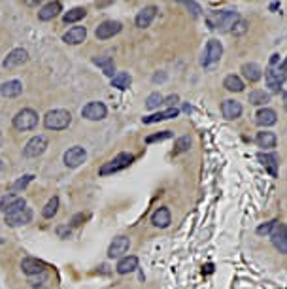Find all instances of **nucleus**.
I'll return each mask as SVG.
<instances>
[{
    "label": "nucleus",
    "instance_id": "nucleus-1",
    "mask_svg": "<svg viewBox=\"0 0 287 289\" xmlns=\"http://www.w3.org/2000/svg\"><path fill=\"white\" fill-rule=\"evenodd\" d=\"M72 123V116L68 110H51L44 117V127L48 131H64Z\"/></svg>",
    "mask_w": 287,
    "mask_h": 289
},
{
    "label": "nucleus",
    "instance_id": "nucleus-2",
    "mask_svg": "<svg viewBox=\"0 0 287 289\" xmlns=\"http://www.w3.org/2000/svg\"><path fill=\"white\" fill-rule=\"evenodd\" d=\"M240 21L238 12L234 10H223V12L215 13L214 17L208 19V23L212 29H219V30H232V27Z\"/></svg>",
    "mask_w": 287,
    "mask_h": 289
},
{
    "label": "nucleus",
    "instance_id": "nucleus-3",
    "mask_svg": "<svg viewBox=\"0 0 287 289\" xmlns=\"http://www.w3.org/2000/svg\"><path fill=\"white\" fill-rule=\"evenodd\" d=\"M221 55H223V46H221V42L212 38V40L206 44V49H204V53H202L201 64H202L204 68H214L215 64L219 62V59H221Z\"/></svg>",
    "mask_w": 287,
    "mask_h": 289
},
{
    "label": "nucleus",
    "instance_id": "nucleus-4",
    "mask_svg": "<svg viewBox=\"0 0 287 289\" xmlns=\"http://www.w3.org/2000/svg\"><path fill=\"white\" fill-rule=\"evenodd\" d=\"M132 161H134V155H132V153H125V151H123V153H119L117 157H114L112 161L104 163V165L100 167V170H98V174H100V176H108V174L119 172V170L127 169Z\"/></svg>",
    "mask_w": 287,
    "mask_h": 289
},
{
    "label": "nucleus",
    "instance_id": "nucleus-5",
    "mask_svg": "<svg viewBox=\"0 0 287 289\" xmlns=\"http://www.w3.org/2000/svg\"><path fill=\"white\" fill-rule=\"evenodd\" d=\"M36 125H38V114L30 108L19 110L13 117V127L17 131H32Z\"/></svg>",
    "mask_w": 287,
    "mask_h": 289
},
{
    "label": "nucleus",
    "instance_id": "nucleus-6",
    "mask_svg": "<svg viewBox=\"0 0 287 289\" xmlns=\"http://www.w3.org/2000/svg\"><path fill=\"white\" fill-rule=\"evenodd\" d=\"M27 208L25 204V199L23 197H19V195H13V193H8V195H4L2 199H0V210L8 216V214H13V212H19V210H23Z\"/></svg>",
    "mask_w": 287,
    "mask_h": 289
},
{
    "label": "nucleus",
    "instance_id": "nucleus-7",
    "mask_svg": "<svg viewBox=\"0 0 287 289\" xmlns=\"http://www.w3.org/2000/svg\"><path fill=\"white\" fill-rule=\"evenodd\" d=\"M286 78H287V74L282 72L280 66H268V70L264 74L266 84L270 87V91H274V93H278V91L282 89V85L286 84Z\"/></svg>",
    "mask_w": 287,
    "mask_h": 289
},
{
    "label": "nucleus",
    "instance_id": "nucleus-8",
    "mask_svg": "<svg viewBox=\"0 0 287 289\" xmlns=\"http://www.w3.org/2000/svg\"><path fill=\"white\" fill-rule=\"evenodd\" d=\"M48 138L44 136V134H40V136H34V138H30L27 145H25L23 153L25 157H38L42 155L46 149H48Z\"/></svg>",
    "mask_w": 287,
    "mask_h": 289
},
{
    "label": "nucleus",
    "instance_id": "nucleus-9",
    "mask_svg": "<svg viewBox=\"0 0 287 289\" xmlns=\"http://www.w3.org/2000/svg\"><path fill=\"white\" fill-rule=\"evenodd\" d=\"M64 165L68 167V169H76V167H80L82 163H85V159H87V151H85L84 147H80V145H74L70 149H66L64 151Z\"/></svg>",
    "mask_w": 287,
    "mask_h": 289
},
{
    "label": "nucleus",
    "instance_id": "nucleus-10",
    "mask_svg": "<svg viewBox=\"0 0 287 289\" xmlns=\"http://www.w3.org/2000/svg\"><path fill=\"white\" fill-rule=\"evenodd\" d=\"M106 114H108V110L102 102H89V104H85L84 110H82V116L89 121L104 119V117H106Z\"/></svg>",
    "mask_w": 287,
    "mask_h": 289
},
{
    "label": "nucleus",
    "instance_id": "nucleus-11",
    "mask_svg": "<svg viewBox=\"0 0 287 289\" xmlns=\"http://www.w3.org/2000/svg\"><path fill=\"white\" fill-rule=\"evenodd\" d=\"M123 25L119 21H104L96 27L95 34L98 40H108V38H114L115 34H119Z\"/></svg>",
    "mask_w": 287,
    "mask_h": 289
},
{
    "label": "nucleus",
    "instance_id": "nucleus-12",
    "mask_svg": "<svg viewBox=\"0 0 287 289\" xmlns=\"http://www.w3.org/2000/svg\"><path fill=\"white\" fill-rule=\"evenodd\" d=\"M129 246H131V240L127 236H117L114 238V242L110 244L108 248V257L110 259H123V255L129 252Z\"/></svg>",
    "mask_w": 287,
    "mask_h": 289
},
{
    "label": "nucleus",
    "instance_id": "nucleus-13",
    "mask_svg": "<svg viewBox=\"0 0 287 289\" xmlns=\"http://www.w3.org/2000/svg\"><path fill=\"white\" fill-rule=\"evenodd\" d=\"M27 60H29V53H27V49L17 48V49H13V51L8 53V57L2 60V66L10 70V68H15V66H21V64H25Z\"/></svg>",
    "mask_w": 287,
    "mask_h": 289
},
{
    "label": "nucleus",
    "instance_id": "nucleus-14",
    "mask_svg": "<svg viewBox=\"0 0 287 289\" xmlns=\"http://www.w3.org/2000/svg\"><path fill=\"white\" fill-rule=\"evenodd\" d=\"M21 268L27 276H34V274H46V268L48 265L36 257H25L21 261Z\"/></svg>",
    "mask_w": 287,
    "mask_h": 289
},
{
    "label": "nucleus",
    "instance_id": "nucleus-15",
    "mask_svg": "<svg viewBox=\"0 0 287 289\" xmlns=\"http://www.w3.org/2000/svg\"><path fill=\"white\" fill-rule=\"evenodd\" d=\"M30 219H32V210H30V208H23V210H19V212L8 214L4 221H6V225H10V227H21V225L30 223Z\"/></svg>",
    "mask_w": 287,
    "mask_h": 289
},
{
    "label": "nucleus",
    "instance_id": "nucleus-16",
    "mask_svg": "<svg viewBox=\"0 0 287 289\" xmlns=\"http://www.w3.org/2000/svg\"><path fill=\"white\" fill-rule=\"evenodd\" d=\"M62 12V4L60 2H48V4H44L42 8H40V12H38V19L40 21H51V19H55L59 13Z\"/></svg>",
    "mask_w": 287,
    "mask_h": 289
},
{
    "label": "nucleus",
    "instance_id": "nucleus-17",
    "mask_svg": "<svg viewBox=\"0 0 287 289\" xmlns=\"http://www.w3.org/2000/svg\"><path fill=\"white\" fill-rule=\"evenodd\" d=\"M85 38H87V29L85 27H72L68 32L62 34V42L70 44V46H78V44L85 42Z\"/></svg>",
    "mask_w": 287,
    "mask_h": 289
},
{
    "label": "nucleus",
    "instance_id": "nucleus-18",
    "mask_svg": "<svg viewBox=\"0 0 287 289\" xmlns=\"http://www.w3.org/2000/svg\"><path fill=\"white\" fill-rule=\"evenodd\" d=\"M155 15H157L155 6H145V8L140 10L138 15H136V27H138V29H147V27L151 25V21L155 19Z\"/></svg>",
    "mask_w": 287,
    "mask_h": 289
},
{
    "label": "nucleus",
    "instance_id": "nucleus-19",
    "mask_svg": "<svg viewBox=\"0 0 287 289\" xmlns=\"http://www.w3.org/2000/svg\"><path fill=\"white\" fill-rule=\"evenodd\" d=\"M221 114L225 119H238L242 116V104L238 100H225L221 104Z\"/></svg>",
    "mask_w": 287,
    "mask_h": 289
},
{
    "label": "nucleus",
    "instance_id": "nucleus-20",
    "mask_svg": "<svg viewBox=\"0 0 287 289\" xmlns=\"http://www.w3.org/2000/svg\"><path fill=\"white\" fill-rule=\"evenodd\" d=\"M21 93H23V84L17 82V80H10V82L0 85V95L6 96V98H15Z\"/></svg>",
    "mask_w": 287,
    "mask_h": 289
},
{
    "label": "nucleus",
    "instance_id": "nucleus-21",
    "mask_svg": "<svg viewBox=\"0 0 287 289\" xmlns=\"http://www.w3.org/2000/svg\"><path fill=\"white\" fill-rule=\"evenodd\" d=\"M276 121H278V116H276V112L272 108L259 110L257 116H255V123L259 127H272Z\"/></svg>",
    "mask_w": 287,
    "mask_h": 289
},
{
    "label": "nucleus",
    "instance_id": "nucleus-22",
    "mask_svg": "<svg viewBox=\"0 0 287 289\" xmlns=\"http://www.w3.org/2000/svg\"><path fill=\"white\" fill-rule=\"evenodd\" d=\"M242 76H244L250 84H255V82H259V80L263 78V70H261V66L255 64V62H246V64L242 66Z\"/></svg>",
    "mask_w": 287,
    "mask_h": 289
},
{
    "label": "nucleus",
    "instance_id": "nucleus-23",
    "mask_svg": "<svg viewBox=\"0 0 287 289\" xmlns=\"http://www.w3.org/2000/svg\"><path fill=\"white\" fill-rule=\"evenodd\" d=\"M272 244L280 253H287V229L286 225H278L276 231L272 232Z\"/></svg>",
    "mask_w": 287,
    "mask_h": 289
},
{
    "label": "nucleus",
    "instance_id": "nucleus-24",
    "mask_svg": "<svg viewBox=\"0 0 287 289\" xmlns=\"http://www.w3.org/2000/svg\"><path fill=\"white\" fill-rule=\"evenodd\" d=\"M179 114L178 108H167L165 112H157L153 116H147V117H144V123L145 125H151V123H159V121H165V119H172V117H176Z\"/></svg>",
    "mask_w": 287,
    "mask_h": 289
},
{
    "label": "nucleus",
    "instance_id": "nucleus-25",
    "mask_svg": "<svg viewBox=\"0 0 287 289\" xmlns=\"http://www.w3.org/2000/svg\"><path fill=\"white\" fill-rule=\"evenodd\" d=\"M151 223H153L155 227L167 229L168 225H170V210H168L167 206H163V208L155 210V214L151 216Z\"/></svg>",
    "mask_w": 287,
    "mask_h": 289
},
{
    "label": "nucleus",
    "instance_id": "nucleus-26",
    "mask_svg": "<svg viewBox=\"0 0 287 289\" xmlns=\"http://www.w3.org/2000/svg\"><path fill=\"white\" fill-rule=\"evenodd\" d=\"M136 268H138V257L136 255H127L117 263V272L119 274H129V272H134Z\"/></svg>",
    "mask_w": 287,
    "mask_h": 289
},
{
    "label": "nucleus",
    "instance_id": "nucleus-27",
    "mask_svg": "<svg viewBox=\"0 0 287 289\" xmlns=\"http://www.w3.org/2000/svg\"><path fill=\"white\" fill-rule=\"evenodd\" d=\"M257 159L264 165V169L268 170L272 176L278 174V155L276 153H259Z\"/></svg>",
    "mask_w": 287,
    "mask_h": 289
},
{
    "label": "nucleus",
    "instance_id": "nucleus-28",
    "mask_svg": "<svg viewBox=\"0 0 287 289\" xmlns=\"http://www.w3.org/2000/svg\"><path fill=\"white\" fill-rule=\"evenodd\" d=\"M276 142H278V138H276V134L270 133V131H263V133L257 134V144H259V147L272 149V147H276Z\"/></svg>",
    "mask_w": 287,
    "mask_h": 289
},
{
    "label": "nucleus",
    "instance_id": "nucleus-29",
    "mask_svg": "<svg viewBox=\"0 0 287 289\" xmlns=\"http://www.w3.org/2000/svg\"><path fill=\"white\" fill-rule=\"evenodd\" d=\"M93 62H95L96 66H100L102 72L106 74V76H110V78L115 76V74H114L115 72V64H114V59H112V57H95Z\"/></svg>",
    "mask_w": 287,
    "mask_h": 289
},
{
    "label": "nucleus",
    "instance_id": "nucleus-30",
    "mask_svg": "<svg viewBox=\"0 0 287 289\" xmlns=\"http://www.w3.org/2000/svg\"><path fill=\"white\" fill-rule=\"evenodd\" d=\"M223 87L230 91V93H240V91H244V82L240 80L238 76H234V74H230L225 78V82H223Z\"/></svg>",
    "mask_w": 287,
    "mask_h": 289
},
{
    "label": "nucleus",
    "instance_id": "nucleus-31",
    "mask_svg": "<svg viewBox=\"0 0 287 289\" xmlns=\"http://www.w3.org/2000/svg\"><path fill=\"white\" fill-rule=\"evenodd\" d=\"M132 78L131 74L127 72H117L114 78H112V87H115V89H119V91H123V89H127L129 85H131Z\"/></svg>",
    "mask_w": 287,
    "mask_h": 289
},
{
    "label": "nucleus",
    "instance_id": "nucleus-32",
    "mask_svg": "<svg viewBox=\"0 0 287 289\" xmlns=\"http://www.w3.org/2000/svg\"><path fill=\"white\" fill-rule=\"evenodd\" d=\"M87 10L85 8H72L68 12L62 15V21L68 25V23H76V21H80V19H84Z\"/></svg>",
    "mask_w": 287,
    "mask_h": 289
},
{
    "label": "nucleus",
    "instance_id": "nucleus-33",
    "mask_svg": "<svg viewBox=\"0 0 287 289\" xmlns=\"http://www.w3.org/2000/svg\"><path fill=\"white\" fill-rule=\"evenodd\" d=\"M250 102L253 106H264L266 102H270V95L261 91V89H255L250 93Z\"/></svg>",
    "mask_w": 287,
    "mask_h": 289
},
{
    "label": "nucleus",
    "instance_id": "nucleus-34",
    "mask_svg": "<svg viewBox=\"0 0 287 289\" xmlns=\"http://www.w3.org/2000/svg\"><path fill=\"white\" fill-rule=\"evenodd\" d=\"M163 102H165V96L161 95V93H151V95L145 98V108L155 110V108H159Z\"/></svg>",
    "mask_w": 287,
    "mask_h": 289
},
{
    "label": "nucleus",
    "instance_id": "nucleus-35",
    "mask_svg": "<svg viewBox=\"0 0 287 289\" xmlns=\"http://www.w3.org/2000/svg\"><path fill=\"white\" fill-rule=\"evenodd\" d=\"M57 210H59V199L57 197H53V199H49V202L46 204V208L42 210V216L44 217H53L57 214Z\"/></svg>",
    "mask_w": 287,
    "mask_h": 289
},
{
    "label": "nucleus",
    "instance_id": "nucleus-36",
    "mask_svg": "<svg viewBox=\"0 0 287 289\" xmlns=\"http://www.w3.org/2000/svg\"><path fill=\"white\" fill-rule=\"evenodd\" d=\"M191 147V138L189 136H181L178 142L174 144V153H183Z\"/></svg>",
    "mask_w": 287,
    "mask_h": 289
},
{
    "label": "nucleus",
    "instance_id": "nucleus-37",
    "mask_svg": "<svg viewBox=\"0 0 287 289\" xmlns=\"http://www.w3.org/2000/svg\"><path fill=\"white\" fill-rule=\"evenodd\" d=\"M168 138H172V133H170V131H163V133H157V134H151V136H147V138H145V144H153V142H163V140H168Z\"/></svg>",
    "mask_w": 287,
    "mask_h": 289
},
{
    "label": "nucleus",
    "instance_id": "nucleus-38",
    "mask_svg": "<svg viewBox=\"0 0 287 289\" xmlns=\"http://www.w3.org/2000/svg\"><path fill=\"white\" fill-rule=\"evenodd\" d=\"M32 178H34L32 174H27V176H23L21 180H17L15 183H13V189H25V187H27V185L32 181Z\"/></svg>",
    "mask_w": 287,
    "mask_h": 289
},
{
    "label": "nucleus",
    "instance_id": "nucleus-39",
    "mask_svg": "<svg viewBox=\"0 0 287 289\" xmlns=\"http://www.w3.org/2000/svg\"><path fill=\"white\" fill-rule=\"evenodd\" d=\"M276 227V221H268V223H264V225H259L257 227V234H270L272 232V229Z\"/></svg>",
    "mask_w": 287,
    "mask_h": 289
},
{
    "label": "nucleus",
    "instance_id": "nucleus-40",
    "mask_svg": "<svg viewBox=\"0 0 287 289\" xmlns=\"http://www.w3.org/2000/svg\"><path fill=\"white\" fill-rule=\"evenodd\" d=\"M246 30H248V23H246V21H242V19H240L238 23L232 27V32H234V34H244Z\"/></svg>",
    "mask_w": 287,
    "mask_h": 289
},
{
    "label": "nucleus",
    "instance_id": "nucleus-41",
    "mask_svg": "<svg viewBox=\"0 0 287 289\" xmlns=\"http://www.w3.org/2000/svg\"><path fill=\"white\" fill-rule=\"evenodd\" d=\"M185 6H187V10H191V13L195 15V17L201 15V6H199L197 2H185Z\"/></svg>",
    "mask_w": 287,
    "mask_h": 289
},
{
    "label": "nucleus",
    "instance_id": "nucleus-42",
    "mask_svg": "<svg viewBox=\"0 0 287 289\" xmlns=\"http://www.w3.org/2000/svg\"><path fill=\"white\" fill-rule=\"evenodd\" d=\"M85 219L84 214H76V216L72 217V227H78V225H82V221Z\"/></svg>",
    "mask_w": 287,
    "mask_h": 289
},
{
    "label": "nucleus",
    "instance_id": "nucleus-43",
    "mask_svg": "<svg viewBox=\"0 0 287 289\" xmlns=\"http://www.w3.org/2000/svg\"><path fill=\"white\" fill-rule=\"evenodd\" d=\"M57 234L62 236V238H68V236H70V229H68V227H59V229H57Z\"/></svg>",
    "mask_w": 287,
    "mask_h": 289
},
{
    "label": "nucleus",
    "instance_id": "nucleus-44",
    "mask_svg": "<svg viewBox=\"0 0 287 289\" xmlns=\"http://www.w3.org/2000/svg\"><path fill=\"white\" fill-rule=\"evenodd\" d=\"M176 102H178V95H172V96H168V98H165V104H168L170 108H174Z\"/></svg>",
    "mask_w": 287,
    "mask_h": 289
},
{
    "label": "nucleus",
    "instance_id": "nucleus-45",
    "mask_svg": "<svg viewBox=\"0 0 287 289\" xmlns=\"http://www.w3.org/2000/svg\"><path fill=\"white\" fill-rule=\"evenodd\" d=\"M165 80H167V76H165V74H155V76H153V82H165Z\"/></svg>",
    "mask_w": 287,
    "mask_h": 289
},
{
    "label": "nucleus",
    "instance_id": "nucleus-46",
    "mask_svg": "<svg viewBox=\"0 0 287 289\" xmlns=\"http://www.w3.org/2000/svg\"><path fill=\"white\" fill-rule=\"evenodd\" d=\"M280 68H282V72H286V74H287V59L284 60L282 64H280Z\"/></svg>",
    "mask_w": 287,
    "mask_h": 289
},
{
    "label": "nucleus",
    "instance_id": "nucleus-47",
    "mask_svg": "<svg viewBox=\"0 0 287 289\" xmlns=\"http://www.w3.org/2000/svg\"><path fill=\"white\" fill-rule=\"evenodd\" d=\"M278 8H280V2H272L270 4V10H278Z\"/></svg>",
    "mask_w": 287,
    "mask_h": 289
},
{
    "label": "nucleus",
    "instance_id": "nucleus-48",
    "mask_svg": "<svg viewBox=\"0 0 287 289\" xmlns=\"http://www.w3.org/2000/svg\"><path fill=\"white\" fill-rule=\"evenodd\" d=\"M2 167H4V165H2V161H0V170H2Z\"/></svg>",
    "mask_w": 287,
    "mask_h": 289
},
{
    "label": "nucleus",
    "instance_id": "nucleus-49",
    "mask_svg": "<svg viewBox=\"0 0 287 289\" xmlns=\"http://www.w3.org/2000/svg\"><path fill=\"white\" fill-rule=\"evenodd\" d=\"M0 145H2V134H0Z\"/></svg>",
    "mask_w": 287,
    "mask_h": 289
}]
</instances>
